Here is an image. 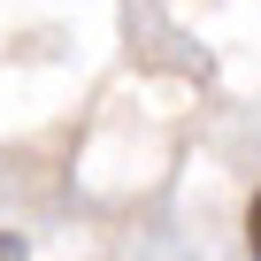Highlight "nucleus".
<instances>
[{
    "instance_id": "obj_1",
    "label": "nucleus",
    "mask_w": 261,
    "mask_h": 261,
    "mask_svg": "<svg viewBox=\"0 0 261 261\" xmlns=\"http://www.w3.org/2000/svg\"><path fill=\"white\" fill-rule=\"evenodd\" d=\"M246 246H253V261H261V192L246 200Z\"/></svg>"
}]
</instances>
